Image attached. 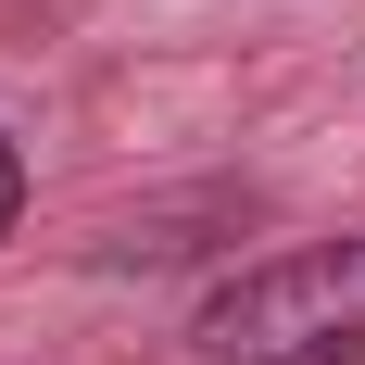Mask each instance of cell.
<instances>
[{
  "label": "cell",
  "instance_id": "cell-1",
  "mask_svg": "<svg viewBox=\"0 0 365 365\" xmlns=\"http://www.w3.org/2000/svg\"><path fill=\"white\" fill-rule=\"evenodd\" d=\"M189 340L215 365H365V240H302V252L240 264Z\"/></svg>",
  "mask_w": 365,
  "mask_h": 365
},
{
  "label": "cell",
  "instance_id": "cell-2",
  "mask_svg": "<svg viewBox=\"0 0 365 365\" xmlns=\"http://www.w3.org/2000/svg\"><path fill=\"white\" fill-rule=\"evenodd\" d=\"M13 227H26V151L0 139V240H13Z\"/></svg>",
  "mask_w": 365,
  "mask_h": 365
}]
</instances>
